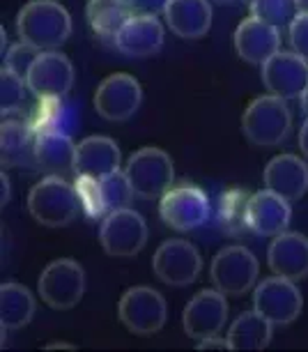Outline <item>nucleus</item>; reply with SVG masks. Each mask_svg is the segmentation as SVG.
Wrapping results in <instances>:
<instances>
[{"label":"nucleus","mask_w":308,"mask_h":352,"mask_svg":"<svg viewBox=\"0 0 308 352\" xmlns=\"http://www.w3.org/2000/svg\"><path fill=\"white\" fill-rule=\"evenodd\" d=\"M21 42L39 51H56L72 35V19L56 0H30L16 16Z\"/></svg>","instance_id":"1"},{"label":"nucleus","mask_w":308,"mask_h":352,"mask_svg":"<svg viewBox=\"0 0 308 352\" xmlns=\"http://www.w3.org/2000/svg\"><path fill=\"white\" fill-rule=\"evenodd\" d=\"M28 210L37 223L49 226V228H63L76 219L81 201H78L76 187L65 177L46 175L30 189Z\"/></svg>","instance_id":"2"},{"label":"nucleus","mask_w":308,"mask_h":352,"mask_svg":"<svg viewBox=\"0 0 308 352\" xmlns=\"http://www.w3.org/2000/svg\"><path fill=\"white\" fill-rule=\"evenodd\" d=\"M290 127L292 116L285 106V99L274 95L253 99L242 116L244 136L258 148H274L283 143L290 134Z\"/></svg>","instance_id":"3"},{"label":"nucleus","mask_w":308,"mask_h":352,"mask_svg":"<svg viewBox=\"0 0 308 352\" xmlns=\"http://www.w3.org/2000/svg\"><path fill=\"white\" fill-rule=\"evenodd\" d=\"M124 175L131 184L133 196L162 198L170 189L175 170H173V159L164 150L140 148L129 157Z\"/></svg>","instance_id":"4"},{"label":"nucleus","mask_w":308,"mask_h":352,"mask_svg":"<svg viewBox=\"0 0 308 352\" xmlns=\"http://www.w3.org/2000/svg\"><path fill=\"white\" fill-rule=\"evenodd\" d=\"M118 316H120V322H122L131 334L152 336L166 324L168 307H166L164 295H159L154 288L136 285V288H129L120 297Z\"/></svg>","instance_id":"5"},{"label":"nucleus","mask_w":308,"mask_h":352,"mask_svg":"<svg viewBox=\"0 0 308 352\" xmlns=\"http://www.w3.org/2000/svg\"><path fill=\"white\" fill-rule=\"evenodd\" d=\"M37 290L46 307L56 311L74 309L85 292L83 267L76 261H69V258L53 261L51 265H46V270L39 276Z\"/></svg>","instance_id":"6"},{"label":"nucleus","mask_w":308,"mask_h":352,"mask_svg":"<svg viewBox=\"0 0 308 352\" xmlns=\"http://www.w3.org/2000/svg\"><path fill=\"white\" fill-rule=\"evenodd\" d=\"M159 217L168 228L177 232L196 230L210 219V201L196 184H177L162 196Z\"/></svg>","instance_id":"7"},{"label":"nucleus","mask_w":308,"mask_h":352,"mask_svg":"<svg viewBox=\"0 0 308 352\" xmlns=\"http://www.w3.org/2000/svg\"><path fill=\"white\" fill-rule=\"evenodd\" d=\"M99 240L109 256L131 258L143 251L147 242V226L138 212L129 208L116 210L104 217L99 228Z\"/></svg>","instance_id":"8"},{"label":"nucleus","mask_w":308,"mask_h":352,"mask_svg":"<svg viewBox=\"0 0 308 352\" xmlns=\"http://www.w3.org/2000/svg\"><path fill=\"white\" fill-rule=\"evenodd\" d=\"M212 281L223 295L242 297L256 285L258 261L246 247H226L212 261Z\"/></svg>","instance_id":"9"},{"label":"nucleus","mask_w":308,"mask_h":352,"mask_svg":"<svg viewBox=\"0 0 308 352\" xmlns=\"http://www.w3.org/2000/svg\"><path fill=\"white\" fill-rule=\"evenodd\" d=\"M301 307H304V300H301L297 281L276 274L260 281L253 295V309L272 324L294 322L301 314Z\"/></svg>","instance_id":"10"},{"label":"nucleus","mask_w":308,"mask_h":352,"mask_svg":"<svg viewBox=\"0 0 308 352\" xmlns=\"http://www.w3.org/2000/svg\"><path fill=\"white\" fill-rule=\"evenodd\" d=\"M143 90L131 74H113L99 83L95 92V109L104 120L124 122L138 111Z\"/></svg>","instance_id":"11"},{"label":"nucleus","mask_w":308,"mask_h":352,"mask_svg":"<svg viewBox=\"0 0 308 352\" xmlns=\"http://www.w3.org/2000/svg\"><path fill=\"white\" fill-rule=\"evenodd\" d=\"M200 254L191 242L186 240H168L154 251L152 267L154 274L164 283L182 288L198 278L200 274Z\"/></svg>","instance_id":"12"},{"label":"nucleus","mask_w":308,"mask_h":352,"mask_svg":"<svg viewBox=\"0 0 308 352\" xmlns=\"http://www.w3.org/2000/svg\"><path fill=\"white\" fill-rule=\"evenodd\" d=\"M228 320V304L221 290H200L191 297L182 314V324L186 336L193 341L219 336Z\"/></svg>","instance_id":"13"},{"label":"nucleus","mask_w":308,"mask_h":352,"mask_svg":"<svg viewBox=\"0 0 308 352\" xmlns=\"http://www.w3.org/2000/svg\"><path fill=\"white\" fill-rule=\"evenodd\" d=\"M263 81L270 95L297 99L308 88V60L294 51H278L263 65Z\"/></svg>","instance_id":"14"},{"label":"nucleus","mask_w":308,"mask_h":352,"mask_svg":"<svg viewBox=\"0 0 308 352\" xmlns=\"http://www.w3.org/2000/svg\"><path fill=\"white\" fill-rule=\"evenodd\" d=\"M74 67L60 51H42L25 76V85L39 97H65L72 90Z\"/></svg>","instance_id":"15"},{"label":"nucleus","mask_w":308,"mask_h":352,"mask_svg":"<svg viewBox=\"0 0 308 352\" xmlns=\"http://www.w3.org/2000/svg\"><path fill=\"white\" fill-rule=\"evenodd\" d=\"M267 261L276 276L301 281L308 276V237L301 232H280L270 244Z\"/></svg>","instance_id":"16"},{"label":"nucleus","mask_w":308,"mask_h":352,"mask_svg":"<svg viewBox=\"0 0 308 352\" xmlns=\"http://www.w3.org/2000/svg\"><path fill=\"white\" fill-rule=\"evenodd\" d=\"M235 49L242 60L265 65L274 53L280 51V30L256 16L244 19L235 30Z\"/></svg>","instance_id":"17"},{"label":"nucleus","mask_w":308,"mask_h":352,"mask_svg":"<svg viewBox=\"0 0 308 352\" xmlns=\"http://www.w3.org/2000/svg\"><path fill=\"white\" fill-rule=\"evenodd\" d=\"M120 155L118 143L109 136H88L85 141L76 145V162H74V173L83 177H102L120 170Z\"/></svg>","instance_id":"18"},{"label":"nucleus","mask_w":308,"mask_h":352,"mask_svg":"<svg viewBox=\"0 0 308 352\" xmlns=\"http://www.w3.org/2000/svg\"><path fill=\"white\" fill-rule=\"evenodd\" d=\"M265 184L287 203L299 201L308 191V166L297 155L274 157L265 168Z\"/></svg>","instance_id":"19"},{"label":"nucleus","mask_w":308,"mask_h":352,"mask_svg":"<svg viewBox=\"0 0 308 352\" xmlns=\"http://www.w3.org/2000/svg\"><path fill=\"white\" fill-rule=\"evenodd\" d=\"M164 44V25L157 16L133 14L116 39V49L126 58H150Z\"/></svg>","instance_id":"20"},{"label":"nucleus","mask_w":308,"mask_h":352,"mask_svg":"<svg viewBox=\"0 0 308 352\" xmlns=\"http://www.w3.org/2000/svg\"><path fill=\"white\" fill-rule=\"evenodd\" d=\"M290 203L274 191L265 189L251 194L249 201V230L263 237H276L290 226Z\"/></svg>","instance_id":"21"},{"label":"nucleus","mask_w":308,"mask_h":352,"mask_svg":"<svg viewBox=\"0 0 308 352\" xmlns=\"http://www.w3.org/2000/svg\"><path fill=\"white\" fill-rule=\"evenodd\" d=\"M35 166L46 175L65 177L67 173H74L76 162V145L65 131H44L35 136Z\"/></svg>","instance_id":"22"},{"label":"nucleus","mask_w":308,"mask_h":352,"mask_svg":"<svg viewBox=\"0 0 308 352\" xmlns=\"http://www.w3.org/2000/svg\"><path fill=\"white\" fill-rule=\"evenodd\" d=\"M166 23L182 39H200L212 25V8L207 0H168Z\"/></svg>","instance_id":"23"},{"label":"nucleus","mask_w":308,"mask_h":352,"mask_svg":"<svg viewBox=\"0 0 308 352\" xmlns=\"http://www.w3.org/2000/svg\"><path fill=\"white\" fill-rule=\"evenodd\" d=\"M85 16L97 37L116 44L120 30L133 16V12L126 0H90L85 8Z\"/></svg>","instance_id":"24"},{"label":"nucleus","mask_w":308,"mask_h":352,"mask_svg":"<svg viewBox=\"0 0 308 352\" xmlns=\"http://www.w3.org/2000/svg\"><path fill=\"white\" fill-rule=\"evenodd\" d=\"M35 131L28 120H8L0 129V145H3V164L5 166H35Z\"/></svg>","instance_id":"25"},{"label":"nucleus","mask_w":308,"mask_h":352,"mask_svg":"<svg viewBox=\"0 0 308 352\" xmlns=\"http://www.w3.org/2000/svg\"><path fill=\"white\" fill-rule=\"evenodd\" d=\"M272 327L274 324L258 311H246L230 324L228 331L230 350H265L272 341Z\"/></svg>","instance_id":"26"},{"label":"nucleus","mask_w":308,"mask_h":352,"mask_svg":"<svg viewBox=\"0 0 308 352\" xmlns=\"http://www.w3.org/2000/svg\"><path fill=\"white\" fill-rule=\"evenodd\" d=\"M35 316V297L19 283H5L0 288V322L3 329L14 331L25 327Z\"/></svg>","instance_id":"27"},{"label":"nucleus","mask_w":308,"mask_h":352,"mask_svg":"<svg viewBox=\"0 0 308 352\" xmlns=\"http://www.w3.org/2000/svg\"><path fill=\"white\" fill-rule=\"evenodd\" d=\"M249 201L251 194L246 189L230 187L219 196L217 205V226L226 235H242L249 228Z\"/></svg>","instance_id":"28"},{"label":"nucleus","mask_w":308,"mask_h":352,"mask_svg":"<svg viewBox=\"0 0 308 352\" xmlns=\"http://www.w3.org/2000/svg\"><path fill=\"white\" fill-rule=\"evenodd\" d=\"M67 111L69 109L63 104V97H39V104L35 106L28 122L35 134H44V131H65Z\"/></svg>","instance_id":"29"},{"label":"nucleus","mask_w":308,"mask_h":352,"mask_svg":"<svg viewBox=\"0 0 308 352\" xmlns=\"http://www.w3.org/2000/svg\"><path fill=\"white\" fill-rule=\"evenodd\" d=\"M251 16L274 25V28H290L294 16L299 14L297 0H249Z\"/></svg>","instance_id":"30"},{"label":"nucleus","mask_w":308,"mask_h":352,"mask_svg":"<svg viewBox=\"0 0 308 352\" xmlns=\"http://www.w3.org/2000/svg\"><path fill=\"white\" fill-rule=\"evenodd\" d=\"M99 184H102V196H104V203H106L109 214H111V212H116V210L129 208L133 189H131L129 180H126L124 170H116V173H111V175L102 177Z\"/></svg>","instance_id":"31"},{"label":"nucleus","mask_w":308,"mask_h":352,"mask_svg":"<svg viewBox=\"0 0 308 352\" xmlns=\"http://www.w3.org/2000/svg\"><path fill=\"white\" fill-rule=\"evenodd\" d=\"M76 194H78V201H81V210L85 212V217L90 219H104L109 214L106 210V203H104V196H102V184L95 177H83V175H76Z\"/></svg>","instance_id":"32"},{"label":"nucleus","mask_w":308,"mask_h":352,"mask_svg":"<svg viewBox=\"0 0 308 352\" xmlns=\"http://www.w3.org/2000/svg\"><path fill=\"white\" fill-rule=\"evenodd\" d=\"M23 81L19 74H14L12 69L3 67V76H0V85H3V92H0V104H3V113L10 116V113L19 111V106L23 102Z\"/></svg>","instance_id":"33"},{"label":"nucleus","mask_w":308,"mask_h":352,"mask_svg":"<svg viewBox=\"0 0 308 352\" xmlns=\"http://www.w3.org/2000/svg\"><path fill=\"white\" fill-rule=\"evenodd\" d=\"M39 53H42V51L35 49V46L25 44V42H19L14 46H10L8 56H5V67L12 69L14 74H19L21 78H25V76H28L30 67H32V63L37 60Z\"/></svg>","instance_id":"34"},{"label":"nucleus","mask_w":308,"mask_h":352,"mask_svg":"<svg viewBox=\"0 0 308 352\" xmlns=\"http://www.w3.org/2000/svg\"><path fill=\"white\" fill-rule=\"evenodd\" d=\"M287 30H290L292 51L299 53L304 60H308V14H306V12H299Z\"/></svg>","instance_id":"35"},{"label":"nucleus","mask_w":308,"mask_h":352,"mask_svg":"<svg viewBox=\"0 0 308 352\" xmlns=\"http://www.w3.org/2000/svg\"><path fill=\"white\" fill-rule=\"evenodd\" d=\"M133 14H143V16H157L164 14L168 0H126Z\"/></svg>","instance_id":"36"},{"label":"nucleus","mask_w":308,"mask_h":352,"mask_svg":"<svg viewBox=\"0 0 308 352\" xmlns=\"http://www.w3.org/2000/svg\"><path fill=\"white\" fill-rule=\"evenodd\" d=\"M198 350H230V343H228V338L210 336V338L198 341Z\"/></svg>","instance_id":"37"},{"label":"nucleus","mask_w":308,"mask_h":352,"mask_svg":"<svg viewBox=\"0 0 308 352\" xmlns=\"http://www.w3.org/2000/svg\"><path fill=\"white\" fill-rule=\"evenodd\" d=\"M299 148L308 157V118H306L304 127H301V131H299Z\"/></svg>","instance_id":"38"},{"label":"nucleus","mask_w":308,"mask_h":352,"mask_svg":"<svg viewBox=\"0 0 308 352\" xmlns=\"http://www.w3.org/2000/svg\"><path fill=\"white\" fill-rule=\"evenodd\" d=\"M0 184H3V187H0V191H3V205H8L10 203V180H8V175L0 177Z\"/></svg>","instance_id":"39"},{"label":"nucleus","mask_w":308,"mask_h":352,"mask_svg":"<svg viewBox=\"0 0 308 352\" xmlns=\"http://www.w3.org/2000/svg\"><path fill=\"white\" fill-rule=\"evenodd\" d=\"M301 109H304V113H306V116H308V88L304 90V92H301Z\"/></svg>","instance_id":"40"},{"label":"nucleus","mask_w":308,"mask_h":352,"mask_svg":"<svg viewBox=\"0 0 308 352\" xmlns=\"http://www.w3.org/2000/svg\"><path fill=\"white\" fill-rule=\"evenodd\" d=\"M297 8H299V12H306L308 14V0H297Z\"/></svg>","instance_id":"41"},{"label":"nucleus","mask_w":308,"mask_h":352,"mask_svg":"<svg viewBox=\"0 0 308 352\" xmlns=\"http://www.w3.org/2000/svg\"><path fill=\"white\" fill-rule=\"evenodd\" d=\"M217 3H221V5H228V3H237V0H217Z\"/></svg>","instance_id":"42"}]
</instances>
